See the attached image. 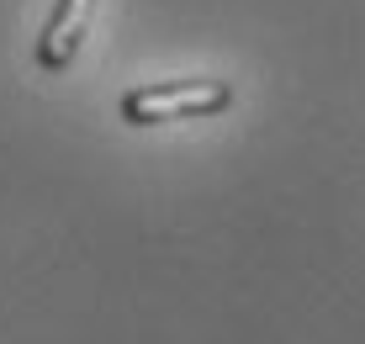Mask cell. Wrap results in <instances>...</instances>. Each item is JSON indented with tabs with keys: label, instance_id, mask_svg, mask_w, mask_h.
Instances as JSON below:
<instances>
[{
	"label": "cell",
	"instance_id": "7a4b0ae2",
	"mask_svg": "<svg viewBox=\"0 0 365 344\" xmlns=\"http://www.w3.org/2000/svg\"><path fill=\"white\" fill-rule=\"evenodd\" d=\"M96 16V0H53V16L43 21V37H37V69L64 74L74 54H80V37Z\"/></svg>",
	"mask_w": 365,
	"mask_h": 344
},
{
	"label": "cell",
	"instance_id": "6da1fadb",
	"mask_svg": "<svg viewBox=\"0 0 365 344\" xmlns=\"http://www.w3.org/2000/svg\"><path fill=\"white\" fill-rule=\"evenodd\" d=\"M233 106L228 80H154L133 85L122 96V122L133 127H159V122H191V117H217Z\"/></svg>",
	"mask_w": 365,
	"mask_h": 344
}]
</instances>
